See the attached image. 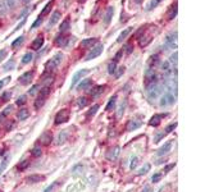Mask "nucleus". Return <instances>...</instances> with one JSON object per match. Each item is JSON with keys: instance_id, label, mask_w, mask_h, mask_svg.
<instances>
[{"instance_id": "obj_9", "label": "nucleus", "mask_w": 205, "mask_h": 192, "mask_svg": "<svg viewBox=\"0 0 205 192\" xmlns=\"http://www.w3.org/2000/svg\"><path fill=\"white\" fill-rule=\"evenodd\" d=\"M164 117H167V114H155V115H152L151 119L149 121V124H150V126H152V127L159 126L160 122H161V119H163Z\"/></svg>"}, {"instance_id": "obj_36", "label": "nucleus", "mask_w": 205, "mask_h": 192, "mask_svg": "<svg viewBox=\"0 0 205 192\" xmlns=\"http://www.w3.org/2000/svg\"><path fill=\"white\" fill-rule=\"evenodd\" d=\"M149 170H150V164H147V163H146V164L139 170V176H144V174H146V173L149 172Z\"/></svg>"}, {"instance_id": "obj_26", "label": "nucleus", "mask_w": 205, "mask_h": 192, "mask_svg": "<svg viewBox=\"0 0 205 192\" xmlns=\"http://www.w3.org/2000/svg\"><path fill=\"white\" fill-rule=\"evenodd\" d=\"M116 101H117V96H113V98H110V100H109L105 110H108V112H109V110H112L114 106H116Z\"/></svg>"}, {"instance_id": "obj_7", "label": "nucleus", "mask_w": 205, "mask_h": 192, "mask_svg": "<svg viewBox=\"0 0 205 192\" xmlns=\"http://www.w3.org/2000/svg\"><path fill=\"white\" fill-rule=\"evenodd\" d=\"M89 73V69H81V70H78L77 73H76L74 76H73V80H72V83H71V88H73L76 85H77L81 80H82V77L83 76H86Z\"/></svg>"}, {"instance_id": "obj_50", "label": "nucleus", "mask_w": 205, "mask_h": 192, "mask_svg": "<svg viewBox=\"0 0 205 192\" xmlns=\"http://www.w3.org/2000/svg\"><path fill=\"white\" fill-rule=\"evenodd\" d=\"M39 88H40V85H35V86H33V87H32L30 91H28V94H30V95H35V94H36V91L39 90Z\"/></svg>"}, {"instance_id": "obj_33", "label": "nucleus", "mask_w": 205, "mask_h": 192, "mask_svg": "<svg viewBox=\"0 0 205 192\" xmlns=\"http://www.w3.org/2000/svg\"><path fill=\"white\" fill-rule=\"evenodd\" d=\"M177 56H178V54H177V51H174L172 55H170V58H169V64L170 65H177Z\"/></svg>"}, {"instance_id": "obj_21", "label": "nucleus", "mask_w": 205, "mask_h": 192, "mask_svg": "<svg viewBox=\"0 0 205 192\" xmlns=\"http://www.w3.org/2000/svg\"><path fill=\"white\" fill-rule=\"evenodd\" d=\"M28 115H30V112H28L27 109H21L20 112L17 113V118L20 119V121H25V119L28 118Z\"/></svg>"}, {"instance_id": "obj_37", "label": "nucleus", "mask_w": 205, "mask_h": 192, "mask_svg": "<svg viewBox=\"0 0 205 192\" xmlns=\"http://www.w3.org/2000/svg\"><path fill=\"white\" fill-rule=\"evenodd\" d=\"M130 32H131V28H127V30L123 31V32L121 33V35H119V37H118V42H122V41H123V38H126V37H127V35H128Z\"/></svg>"}, {"instance_id": "obj_17", "label": "nucleus", "mask_w": 205, "mask_h": 192, "mask_svg": "<svg viewBox=\"0 0 205 192\" xmlns=\"http://www.w3.org/2000/svg\"><path fill=\"white\" fill-rule=\"evenodd\" d=\"M113 14H114V8L113 7H109L107 9L105 17H104V23H105V25H109V22H110L112 18H113Z\"/></svg>"}, {"instance_id": "obj_49", "label": "nucleus", "mask_w": 205, "mask_h": 192, "mask_svg": "<svg viewBox=\"0 0 205 192\" xmlns=\"http://www.w3.org/2000/svg\"><path fill=\"white\" fill-rule=\"evenodd\" d=\"M28 164H30V161H28V160H25V161L22 163V164H20V165H18V169H21V170L26 169V168L28 166Z\"/></svg>"}, {"instance_id": "obj_51", "label": "nucleus", "mask_w": 205, "mask_h": 192, "mask_svg": "<svg viewBox=\"0 0 205 192\" xmlns=\"http://www.w3.org/2000/svg\"><path fill=\"white\" fill-rule=\"evenodd\" d=\"M9 80H11V77H5V78H4V80H2V81H0V90L3 88V86H4V85L9 82Z\"/></svg>"}, {"instance_id": "obj_24", "label": "nucleus", "mask_w": 205, "mask_h": 192, "mask_svg": "<svg viewBox=\"0 0 205 192\" xmlns=\"http://www.w3.org/2000/svg\"><path fill=\"white\" fill-rule=\"evenodd\" d=\"M159 63V58H158V55H154V56H151L150 58V60H149V67L150 68H152V69H155V65Z\"/></svg>"}, {"instance_id": "obj_19", "label": "nucleus", "mask_w": 205, "mask_h": 192, "mask_svg": "<svg viewBox=\"0 0 205 192\" xmlns=\"http://www.w3.org/2000/svg\"><path fill=\"white\" fill-rule=\"evenodd\" d=\"M94 44H96V38H86V40H83L81 42V47H83V49H87V47H91Z\"/></svg>"}, {"instance_id": "obj_12", "label": "nucleus", "mask_w": 205, "mask_h": 192, "mask_svg": "<svg viewBox=\"0 0 205 192\" xmlns=\"http://www.w3.org/2000/svg\"><path fill=\"white\" fill-rule=\"evenodd\" d=\"M32 76H33L32 72H26V73H23L20 77V82L22 85H28V83L31 82V80H32Z\"/></svg>"}, {"instance_id": "obj_2", "label": "nucleus", "mask_w": 205, "mask_h": 192, "mask_svg": "<svg viewBox=\"0 0 205 192\" xmlns=\"http://www.w3.org/2000/svg\"><path fill=\"white\" fill-rule=\"evenodd\" d=\"M63 58H64V55L62 54V52H58V54H55L54 56H53V59L51 60H49L46 63V69L47 70H51V69H55L56 67H58L60 63H62V60H63Z\"/></svg>"}, {"instance_id": "obj_41", "label": "nucleus", "mask_w": 205, "mask_h": 192, "mask_svg": "<svg viewBox=\"0 0 205 192\" xmlns=\"http://www.w3.org/2000/svg\"><path fill=\"white\" fill-rule=\"evenodd\" d=\"M21 0H7V3H8V7H9V9H13V8H16V5L18 3H20Z\"/></svg>"}, {"instance_id": "obj_31", "label": "nucleus", "mask_w": 205, "mask_h": 192, "mask_svg": "<svg viewBox=\"0 0 205 192\" xmlns=\"http://www.w3.org/2000/svg\"><path fill=\"white\" fill-rule=\"evenodd\" d=\"M32 59H33V55L31 54V52H27V54H25V55H23V58H22V63L27 64V63H30Z\"/></svg>"}, {"instance_id": "obj_25", "label": "nucleus", "mask_w": 205, "mask_h": 192, "mask_svg": "<svg viewBox=\"0 0 205 192\" xmlns=\"http://www.w3.org/2000/svg\"><path fill=\"white\" fill-rule=\"evenodd\" d=\"M67 40H68V38H67L64 35L58 36V37H56V45H58V46H64L67 44Z\"/></svg>"}, {"instance_id": "obj_23", "label": "nucleus", "mask_w": 205, "mask_h": 192, "mask_svg": "<svg viewBox=\"0 0 205 192\" xmlns=\"http://www.w3.org/2000/svg\"><path fill=\"white\" fill-rule=\"evenodd\" d=\"M45 100H46V98H44V96H40V95H39V98H37L36 101H35V108H36V109H40L42 105L45 104Z\"/></svg>"}, {"instance_id": "obj_57", "label": "nucleus", "mask_w": 205, "mask_h": 192, "mask_svg": "<svg viewBox=\"0 0 205 192\" xmlns=\"http://www.w3.org/2000/svg\"><path fill=\"white\" fill-rule=\"evenodd\" d=\"M55 184H56V183H53V184H50L49 187H47V188H45V191H44V192H51V190H53V187H54Z\"/></svg>"}, {"instance_id": "obj_46", "label": "nucleus", "mask_w": 205, "mask_h": 192, "mask_svg": "<svg viewBox=\"0 0 205 192\" xmlns=\"http://www.w3.org/2000/svg\"><path fill=\"white\" fill-rule=\"evenodd\" d=\"M8 159H9V158L7 156V158H5V159H4V160H3V163H2V165H0V174H2V173L4 172V169H5V168H7V164H8Z\"/></svg>"}, {"instance_id": "obj_20", "label": "nucleus", "mask_w": 205, "mask_h": 192, "mask_svg": "<svg viewBox=\"0 0 205 192\" xmlns=\"http://www.w3.org/2000/svg\"><path fill=\"white\" fill-rule=\"evenodd\" d=\"M91 85H92V81L89 80V78H86V80H82V81H81V83L77 86V88H78V90H86V88H89Z\"/></svg>"}, {"instance_id": "obj_16", "label": "nucleus", "mask_w": 205, "mask_h": 192, "mask_svg": "<svg viewBox=\"0 0 205 192\" xmlns=\"http://www.w3.org/2000/svg\"><path fill=\"white\" fill-rule=\"evenodd\" d=\"M42 45H44V38H42L41 36H39L37 38H35V40H33V42L31 44V46H32L33 50H39V49H41Z\"/></svg>"}, {"instance_id": "obj_62", "label": "nucleus", "mask_w": 205, "mask_h": 192, "mask_svg": "<svg viewBox=\"0 0 205 192\" xmlns=\"http://www.w3.org/2000/svg\"><path fill=\"white\" fill-rule=\"evenodd\" d=\"M135 2H136V3H141V0H135Z\"/></svg>"}, {"instance_id": "obj_61", "label": "nucleus", "mask_w": 205, "mask_h": 192, "mask_svg": "<svg viewBox=\"0 0 205 192\" xmlns=\"http://www.w3.org/2000/svg\"><path fill=\"white\" fill-rule=\"evenodd\" d=\"M78 2H80V3H85V2H86V0H78Z\"/></svg>"}, {"instance_id": "obj_27", "label": "nucleus", "mask_w": 205, "mask_h": 192, "mask_svg": "<svg viewBox=\"0 0 205 192\" xmlns=\"http://www.w3.org/2000/svg\"><path fill=\"white\" fill-rule=\"evenodd\" d=\"M176 14H177V4H174V5L170 7L169 14H168V19H173L176 17Z\"/></svg>"}, {"instance_id": "obj_44", "label": "nucleus", "mask_w": 205, "mask_h": 192, "mask_svg": "<svg viewBox=\"0 0 205 192\" xmlns=\"http://www.w3.org/2000/svg\"><path fill=\"white\" fill-rule=\"evenodd\" d=\"M176 127H177V123H176V122H174V123H172V124H169V126L165 128V134H167V133H170V132H172Z\"/></svg>"}, {"instance_id": "obj_38", "label": "nucleus", "mask_w": 205, "mask_h": 192, "mask_svg": "<svg viewBox=\"0 0 205 192\" xmlns=\"http://www.w3.org/2000/svg\"><path fill=\"white\" fill-rule=\"evenodd\" d=\"M67 136H68V129H65V131H63V133H60V134H59V137H58V142H59V143L64 142V141H65V138H67Z\"/></svg>"}, {"instance_id": "obj_29", "label": "nucleus", "mask_w": 205, "mask_h": 192, "mask_svg": "<svg viewBox=\"0 0 205 192\" xmlns=\"http://www.w3.org/2000/svg\"><path fill=\"white\" fill-rule=\"evenodd\" d=\"M160 2H161V0H151V2L147 4V8H146V9H147V10H152L154 8H156V7L159 5Z\"/></svg>"}, {"instance_id": "obj_59", "label": "nucleus", "mask_w": 205, "mask_h": 192, "mask_svg": "<svg viewBox=\"0 0 205 192\" xmlns=\"http://www.w3.org/2000/svg\"><path fill=\"white\" fill-rule=\"evenodd\" d=\"M149 191H150V187H149V186H146V187H145V188H144V190H142L141 192H149Z\"/></svg>"}, {"instance_id": "obj_39", "label": "nucleus", "mask_w": 205, "mask_h": 192, "mask_svg": "<svg viewBox=\"0 0 205 192\" xmlns=\"http://www.w3.org/2000/svg\"><path fill=\"white\" fill-rule=\"evenodd\" d=\"M14 65H16V62H14L13 59L12 60H9L8 63L4 65V70H11V69H13L14 68Z\"/></svg>"}, {"instance_id": "obj_34", "label": "nucleus", "mask_w": 205, "mask_h": 192, "mask_svg": "<svg viewBox=\"0 0 205 192\" xmlns=\"http://www.w3.org/2000/svg\"><path fill=\"white\" fill-rule=\"evenodd\" d=\"M31 154H32V156H35V158H40L41 154H42V151H41L40 147H33L32 150H31Z\"/></svg>"}, {"instance_id": "obj_42", "label": "nucleus", "mask_w": 205, "mask_h": 192, "mask_svg": "<svg viewBox=\"0 0 205 192\" xmlns=\"http://www.w3.org/2000/svg\"><path fill=\"white\" fill-rule=\"evenodd\" d=\"M116 67H117V63H114V62H112V63L109 64V67H108V72H109V74H113L114 72H116Z\"/></svg>"}, {"instance_id": "obj_15", "label": "nucleus", "mask_w": 205, "mask_h": 192, "mask_svg": "<svg viewBox=\"0 0 205 192\" xmlns=\"http://www.w3.org/2000/svg\"><path fill=\"white\" fill-rule=\"evenodd\" d=\"M170 147H172V142L170 141H168V142H165L163 146H161L159 150H158V155L159 156H163L164 154H167V152H169V150H170Z\"/></svg>"}, {"instance_id": "obj_40", "label": "nucleus", "mask_w": 205, "mask_h": 192, "mask_svg": "<svg viewBox=\"0 0 205 192\" xmlns=\"http://www.w3.org/2000/svg\"><path fill=\"white\" fill-rule=\"evenodd\" d=\"M68 28H69V21L67 19V21H64L63 23H62V26H60V32L68 31Z\"/></svg>"}, {"instance_id": "obj_52", "label": "nucleus", "mask_w": 205, "mask_h": 192, "mask_svg": "<svg viewBox=\"0 0 205 192\" xmlns=\"http://www.w3.org/2000/svg\"><path fill=\"white\" fill-rule=\"evenodd\" d=\"M11 96H12V94H11V92H5V94H3V100H4V101H8V100H11Z\"/></svg>"}, {"instance_id": "obj_32", "label": "nucleus", "mask_w": 205, "mask_h": 192, "mask_svg": "<svg viewBox=\"0 0 205 192\" xmlns=\"http://www.w3.org/2000/svg\"><path fill=\"white\" fill-rule=\"evenodd\" d=\"M99 108H100V106H99V104H95L94 106H92V108L87 112V118H90V117H92V115L96 114V112L99 110Z\"/></svg>"}, {"instance_id": "obj_14", "label": "nucleus", "mask_w": 205, "mask_h": 192, "mask_svg": "<svg viewBox=\"0 0 205 192\" xmlns=\"http://www.w3.org/2000/svg\"><path fill=\"white\" fill-rule=\"evenodd\" d=\"M105 88H107V86H95V87L90 91V95H91L92 98H98L100 94L104 92V90Z\"/></svg>"}, {"instance_id": "obj_5", "label": "nucleus", "mask_w": 205, "mask_h": 192, "mask_svg": "<svg viewBox=\"0 0 205 192\" xmlns=\"http://www.w3.org/2000/svg\"><path fill=\"white\" fill-rule=\"evenodd\" d=\"M103 49H104L103 44H98L96 46H94L92 49H91V51H90L89 54L86 55V59H85V60H91V59H95V58H98V56L103 52Z\"/></svg>"}, {"instance_id": "obj_43", "label": "nucleus", "mask_w": 205, "mask_h": 192, "mask_svg": "<svg viewBox=\"0 0 205 192\" xmlns=\"http://www.w3.org/2000/svg\"><path fill=\"white\" fill-rule=\"evenodd\" d=\"M87 105V99L86 98H80L78 99V106L80 108H83Z\"/></svg>"}, {"instance_id": "obj_22", "label": "nucleus", "mask_w": 205, "mask_h": 192, "mask_svg": "<svg viewBox=\"0 0 205 192\" xmlns=\"http://www.w3.org/2000/svg\"><path fill=\"white\" fill-rule=\"evenodd\" d=\"M59 18H60V13L59 12H54V14L51 16L50 21H49V26H54L55 23L59 21Z\"/></svg>"}, {"instance_id": "obj_54", "label": "nucleus", "mask_w": 205, "mask_h": 192, "mask_svg": "<svg viewBox=\"0 0 205 192\" xmlns=\"http://www.w3.org/2000/svg\"><path fill=\"white\" fill-rule=\"evenodd\" d=\"M41 22H42V17H39V18H37V21H36V22H35V23H33V25H32V28L37 27V26H39Z\"/></svg>"}, {"instance_id": "obj_13", "label": "nucleus", "mask_w": 205, "mask_h": 192, "mask_svg": "<svg viewBox=\"0 0 205 192\" xmlns=\"http://www.w3.org/2000/svg\"><path fill=\"white\" fill-rule=\"evenodd\" d=\"M45 177L44 176H39V174H31L28 176L26 178V182H28V183H37V182H41L44 181Z\"/></svg>"}, {"instance_id": "obj_1", "label": "nucleus", "mask_w": 205, "mask_h": 192, "mask_svg": "<svg viewBox=\"0 0 205 192\" xmlns=\"http://www.w3.org/2000/svg\"><path fill=\"white\" fill-rule=\"evenodd\" d=\"M146 92H147V96H149L150 100L156 99L161 92V85L158 81H154V82L146 85Z\"/></svg>"}, {"instance_id": "obj_10", "label": "nucleus", "mask_w": 205, "mask_h": 192, "mask_svg": "<svg viewBox=\"0 0 205 192\" xmlns=\"http://www.w3.org/2000/svg\"><path fill=\"white\" fill-rule=\"evenodd\" d=\"M119 150H121V147L119 146H116L114 148H112V150H109V152L107 154V159L108 160H116L117 156L119 155Z\"/></svg>"}, {"instance_id": "obj_4", "label": "nucleus", "mask_w": 205, "mask_h": 192, "mask_svg": "<svg viewBox=\"0 0 205 192\" xmlns=\"http://www.w3.org/2000/svg\"><path fill=\"white\" fill-rule=\"evenodd\" d=\"M165 47H168V49H176V47H177V32L176 31L167 36Z\"/></svg>"}, {"instance_id": "obj_56", "label": "nucleus", "mask_w": 205, "mask_h": 192, "mask_svg": "<svg viewBox=\"0 0 205 192\" xmlns=\"http://www.w3.org/2000/svg\"><path fill=\"white\" fill-rule=\"evenodd\" d=\"M172 168H174V164H169V165H167L165 166V169H164V172L167 173V172H169L170 169H172Z\"/></svg>"}, {"instance_id": "obj_63", "label": "nucleus", "mask_w": 205, "mask_h": 192, "mask_svg": "<svg viewBox=\"0 0 205 192\" xmlns=\"http://www.w3.org/2000/svg\"><path fill=\"white\" fill-rule=\"evenodd\" d=\"M0 25H2V22H0Z\"/></svg>"}, {"instance_id": "obj_30", "label": "nucleus", "mask_w": 205, "mask_h": 192, "mask_svg": "<svg viewBox=\"0 0 205 192\" xmlns=\"http://www.w3.org/2000/svg\"><path fill=\"white\" fill-rule=\"evenodd\" d=\"M12 109H13V106H12V105H9V106H7L5 109H4V112H3L2 114H0V122H3L4 117H7V115L12 112Z\"/></svg>"}, {"instance_id": "obj_11", "label": "nucleus", "mask_w": 205, "mask_h": 192, "mask_svg": "<svg viewBox=\"0 0 205 192\" xmlns=\"http://www.w3.org/2000/svg\"><path fill=\"white\" fill-rule=\"evenodd\" d=\"M142 122L141 121H137V119H132V121L128 122L127 124V131H135V129L140 128L141 127Z\"/></svg>"}, {"instance_id": "obj_35", "label": "nucleus", "mask_w": 205, "mask_h": 192, "mask_svg": "<svg viewBox=\"0 0 205 192\" xmlns=\"http://www.w3.org/2000/svg\"><path fill=\"white\" fill-rule=\"evenodd\" d=\"M51 5H53V4H51V3H47L46 5H45V8L42 9V12H41V14H40V17H44V16H46V14L50 12V9H51Z\"/></svg>"}, {"instance_id": "obj_6", "label": "nucleus", "mask_w": 205, "mask_h": 192, "mask_svg": "<svg viewBox=\"0 0 205 192\" xmlns=\"http://www.w3.org/2000/svg\"><path fill=\"white\" fill-rule=\"evenodd\" d=\"M174 103H176V96L172 95V94H169V92L164 94L163 98H161V100H160V105H161V106H168V105H173Z\"/></svg>"}, {"instance_id": "obj_58", "label": "nucleus", "mask_w": 205, "mask_h": 192, "mask_svg": "<svg viewBox=\"0 0 205 192\" xmlns=\"http://www.w3.org/2000/svg\"><path fill=\"white\" fill-rule=\"evenodd\" d=\"M123 72H125V68H123V67H122V68H119V72L117 73V77H119V76H121V74L123 73Z\"/></svg>"}, {"instance_id": "obj_28", "label": "nucleus", "mask_w": 205, "mask_h": 192, "mask_svg": "<svg viewBox=\"0 0 205 192\" xmlns=\"http://www.w3.org/2000/svg\"><path fill=\"white\" fill-rule=\"evenodd\" d=\"M23 41H25V37H23V36L18 37L17 40H14V41H13V44H12V47H13V49H17L18 46H21V45L23 44Z\"/></svg>"}, {"instance_id": "obj_18", "label": "nucleus", "mask_w": 205, "mask_h": 192, "mask_svg": "<svg viewBox=\"0 0 205 192\" xmlns=\"http://www.w3.org/2000/svg\"><path fill=\"white\" fill-rule=\"evenodd\" d=\"M8 12H9V7H8L7 0H0V17L5 16Z\"/></svg>"}, {"instance_id": "obj_48", "label": "nucleus", "mask_w": 205, "mask_h": 192, "mask_svg": "<svg viewBox=\"0 0 205 192\" xmlns=\"http://www.w3.org/2000/svg\"><path fill=\"white\" fill-rule=\"evenodd\" d=\"M160 179H161V173H156V174H154V176H152V178H151V181L154 182V183L159 182Z\"/></svg>"}, {"instance_id": "obj_3", "label": "nucleus", "mask_w": 205, "mask_h": 192, "mask_svg": "<svg viewBox=\"0 0 205 192\" xmlns=\"http://www.w3.org/2000/svg\"><path fill=\"white\" fill-rule=\"evenodd\" d=\"M69 121V110L63 109L55 115V124H62Z\"/></svg>"}, {"instance_id": "obj_60", "label": "nucleus", "mask_w": 205, "mask_h": 192, "mask_svg": "<svg viewBox=\"0 0 205 192\" xmlns=\"http://www.w3.org/2000/svg\"><path fill=\"white\" fill-rule=\"evenodd\" d=\"M132 51V45H127V52H131Z\"/></svg>"}, {"instance_id": "obj_8", "label": "nucleus", "mask_w": 205, "mask_h": 192, "mask_svg": "<svg viewBox=\"0 0 205 192\" xmlns=\"http://www.w3.org/2000/svg\"><path fill=\"white\" fill-rule=\"evenodd\" d=\"M39 141H40L41 145L47 146V145H50V143H51V141H53V136H51L50 132L45 131V132L41 133V136L39 137Z\"/></svg>"}, {"instance_id": "obj_55", "label": "nucleus", "mask_w": 205, "mask_h": 192, "mask_svg": "<svg viewBox=\"0 0 205 192\" xmlns=\"http://www.w3.org/2000/svg\"><path fill=\"white\" fill-rule=\"evenodd\" d=\"M5 55H7V51H5V50H2V51H0V62H2L4 58H5Z\"/></svg>"}, {"instance_id": "obj_64", "label": "nucleus", "mask_w": 205, "mask_h": 192, "mask_svg": "<svg viewBox=\"0 0 205 192\" xmlns=\"http://www.w3.org/2000/svg\"><path fill=\"white\" fill-rule=\"evenodd\" d=\"M0 192H2V191H0Z\"/></svg>"}, {"instance_id": "obj_53", "label": "nucleus", "mask_w": 205, "mask_h": 192, "mask_svg": "<svg viewBox=\"0 0 205 192\" xmlns=\"http://www.w3.org/2000/svg\"><path fill=\"white\" fill-rule=\"evenodd\" d=\"M121 56H122V51H118L116 54V56H114V63H118L119 59H121Z\"/></svg>"}, {"instance_id": "obj_47", "label": "nucleus", "mask_w": 205, "mask_h": 192, "mask_svg": "<svg viewBox=\"0 0 205 192\" xmlns=\"http://www.w3.org/2000/svg\"><path fill=\"white\" fill-rule=\"evenodd\" d=\"M137 163H139V159H137V156H135V158H132V161H131V165H130V168L133 170L137 166Z\"/></svg>"}, {"instance_id": "obj_45", "label": "nucleus", "mask_w": 205, "mask_h": 192, "mask_svg": "<svg viewBox=\"0 0 205 192\" xmlns=\"http://www.w3.org/2000/svg\"><path fill=\"white\" fill-rule=\"evenodd\" d=\"M16 104L20 105V106H21V105H23V104H26V96H25V95L20 96V98H18V100L16 101Z\"/></svg>"}]
</instances>
